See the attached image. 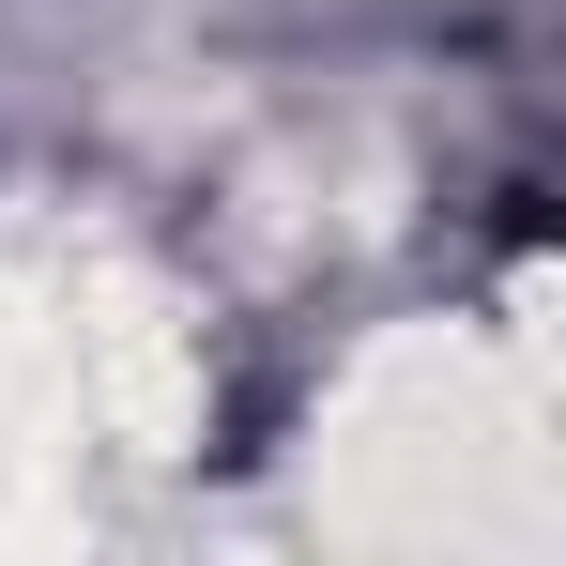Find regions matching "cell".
<instances>
[{
	"mask_svg": "<svg viewBox=\"0 0 566 566\" xmlns=\"http://www.w3.org/2000/svg\"><path fill=\"white\" fill-rule=\"evenodd\" d=\"M552 322H536V245L505 291L382 276L337 322H306L291 398L261 429V521L322 552H552Z\"/></svg>",
	"mask_w": 566,
	"mask_h": 566,
	"instance_id": "1",
	"label": "cell"
}]
</instances>
